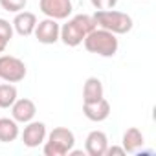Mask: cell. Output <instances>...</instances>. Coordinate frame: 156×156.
<instances>
[{"instance_id":"cell-20","label":"cell","mask_w":156,"mask_h":156,"mask_svg":"<svg viewBox=\"0 0 156 156\" xmlns=\"http://www.w3.org/2000/svg\"><path fill=\"white\" fill-rule=\"evenodd\" d=\"M105 154H108V156H112V154H119V156H121V154H127V152H125L123 147H118V145H112V147H110V145H108Z\"/></svg>"},{"instance_id":"cell-14","label":"cell","mask_w":156,"mask_h":156,"mask_svg":"<svg viewBox=\"0 0 156 156\" xmlns=\"http://www.w3.org/2000/svg\"><path fill=\"white\" fill-rule=\"evenodd\" d=\"M105 96V88L99 77H88L83 87V103H92L98 101Z\"/></svg>"},{"instance_id":"cell-15","label":"cell","mask_w":156,"mask_h":156,"mask_svg":"<svg viewBox=\"0 0 156 156\" xmlns=\"http://www.w3.org/2000/svg\"><path fill=\"white\" fill-rule=\"evenodd\" d=\"M20 136L19 123L13 118H0V141L2 143H11Z\"/></svg>"},{"instance_id":"cell-19","label":"cell","mask_w":156,"mask_h":156,"mask_svg":"<svg viewBox=\"0 0 156 156\" xmlns=\"http://www.w3.org/2000/svg\"><path fill=\"white\" fill-rule=\"evenodd\" d=\"M96 11H103V9H114L118 0H90Z\"/></svg>"},{"instance_id":"cell-17","label":"cell","mask_w":156,"mask_h":156,"mask_svg":"<svg viewBox=\"0 0 156 156\" xmlns=\"http://www.w3.org/2000/svg\"><path fill=\"white\" fill-rule=\"evenodd\" d=\"M28 0H0V6H2V9L9 11V13H19L26 8Z\"/></svg>"},{"instance_id":"cell-21","label":"cell","mask_w":156,"mask_h":156,"mask_svg":"<svg viewBox=\"0 0 156 156\" xmlns=\"http://www.w3.org/2000/svg\"><path fill=\"white\" fill-rule=\"evenodd\" d=\"M8 44H9V42H8L6 39H2V37H0V53H4V50L8 48Z\"/></svg>"},{"instance_id":"cell-6","label":"cell","mask_w":156,"mask_h":156,"mask_svg":"<svg viewBox=\"0 0 156 156\" xmlns=\"http://www.w3.org/2000/svg\"><path fill=\"white\" fill-rule=\"evenodd\" d=\"M39 9L53 20H66L72 15V0H39Z\"/></svg>"},{"instance_id":"cell-1","label":"cell","mask_w":156,"mask_h":156,"mask_svg":"<svg viewBox=\"0 0 156 156\" xmlns=\"http://www.w3.org/2000/svg\"><path fill=\"white\" fill-rule=\"evenodd\" d=\"M98 24L94 20L92 15H75L72 19H68L62 26H61V35H59V41H62V44L70 46V48H75V46H79L85 37L96 30Z\"/></svg>"},{"instance_id":"cell-10","label":"cell","mask_w":156,"mask_h":156,"mask_svg":"<svg viewBox=\"0 0 156 156\" xmlns=\"http://www.w3.org/2000/svg\"><path fill=\"white\" fill-rule=\"evenodd\" d=\"M83 114L87 119H90L94 123H101L110 116V103L105 98L92 101V103H83Z\"/></svg>"},{"instance_id":"cell-9","label":"cell","mask_w":156,"mask_h":156,"mask_svg":"<svg viewBox=\"0 0 156 156\" xmlns=\"http://www.w3.org/2000/svg\"><path fill=\"white\" fill-rule=\"evenodd\" d=\"M35 114H37V107L28 98H20V99L17 98V101L11 105V118L17 123H24L26 125L28 121H31L35 118Z\"/></svg>"},{"instance_id":"cell-16","label":"cell","mask_w":156,"mask_h":156,"mask_svg":"<svg viewBox=\"0 0 156 156\" xmlns=\"http://www.w3.org/2000/svg\"><path fill=\"white\" fill-rule=\"evenodd\" d=\"M19 92L13 83H2L0 85V108H11V105L17 101Z\"/></svg>"},{"instance_id":"cell-2","label":"cell","mask_w":156,"mask_h":156,"mask_svg":"<svg viewBox=\"0 0 156 156\" xmlns=\"http://www.w3.org/2000/svg\"><path fill=\"white\" fill-rule=\"evenodd\" d=\"M87 51L90 53H96L99 57H114L118 53V48H119V41L118 37L112 33V31H107L103 28H96L92 30L85 41H83Z\"/></svg>"},{"instance_id":"cell-13","label":"cell","mask_w":156,"mask_h":156,"mask_svg":"<svg viewBox=\"0 0 156 156\" xmlns=\"http://www.w3.org/2000/svg\"><path fill=\"white\" fill-rule=\"evenodd\" d=\"M143 143H145V138H143V134H141V130H140V129L130 127V129H127V130L123 132L121 147L125 149V152L134 154V152H138V151L143 147Z\"/></svg>"},{"instance_id":"cell-18","label":"cell","mask_w":156,"mask_h":156,"mask_svg":"<svg viewBox=\"0 0 156 156\" xmlns=\"http://www.w3.org/2000/svg\"><path fill=\"white\" fill-rule=\"evenodd\" d=\"M0 37L6 39L8 42L13 39V24L6 19H0Z\"/></svg>"},{"instance_id":"cell-3","label":"cell","mask_w":156,"mask_h":156,"mask_svg":"<svg viewBox=\"0 0 156 156\" xmlns=\"http://www.w3.org/2000/svg\"><path fill=\"white\" fill-rule=\"evenodd\" d=\"M94 20L98 24V28H103L107 31H112L114 35H125L132 30L134 22L132 17L123 13V11H116V9H103V11H96Z\"/></svg>"},{"instance_id":"cell-8","label":"cell","mask_w":156,"mask_h":156,"mask_svg":"<svg viewBox=\"0 0 156 156\" xmlns=\"http://www.w3.org/2000/svg\"><path fill=\"white\" fill-rule=\"evenodd\" d=\"M35 37L41 44H55L59 41V35H61V26L57 20L53 19H44V20H39L37 26H35Z\"/></svg>"},{"instance_id":"cell-7","label":"cell","mask_w":156,"mask_h":156,"mask_svg":"<svg viewBox=\"0 0 156 156\" xmlns=\"http://www.w3.org/2000/svg\"><path fill=\"white\" fill-rule=\"evenodd\" d=\"M46 136H48L46 125H44L42 121H33V119L26 123V127H24V130H22V134H20L22 143H24L28 149H35V147L42 145V143L46 141Z\"/></svg>"},{"instance_id":"cell-11","label":"cell","mask_w":156,"mask_h":156,"mask_svg":"<svg viewBox=\"0 0 156 156\" xmlns=\"http://www.w3.org/2000/svg\"><path fill=\"white\" fill-rule=\"evenodd\" d=\"M108 147V138L103 130H92L85 140V151L90 156H105Z\"/></svg>"},{"instance_id":"cell-5","label":"cell","mask_w":156,"mask_h":156,"mask_svg":"<svg viewBox=\"0 0 156 156\" xmlns=\"http://www.w3.org/2000/svg\"><path fill=\"white\" fill-rule=\"evenodd\" d=\"M28 73L22 59L13 55H0V79L6 83H20Z\"/></svg>"},{"instance_id":"cell-12","label":"cell","mask_w":156,"mask_h":156,"mask_svg":"<svg viewBox=\"0 0 156 156\" xmlns=\"http://www.w3.org/2000/svg\"><path fill=\"white\" fill-rule=\"evenodd\" d=\"M13 31H17L19 35L22 37H30L33 31H35V26H37V17L35 13L31 11H19L15 13V19H13Z\"/></svg>"},{"instance_id":"cell-4","label":"cell","mask_w":156,"mask_h":156,"mask_svg":"<svg viewBox=\"0 0 156 156\" xmlns=\"http://www.w3.org/2000/svg\"><path fill=\"white\" fill-rule=\"evenodd\" d=\"M48 140L44 141V154L46 156H64L68 154L73 145H75V136L70 129L66 127H57L53 129L48 136Z\"/></svg>"}]
</instances>
